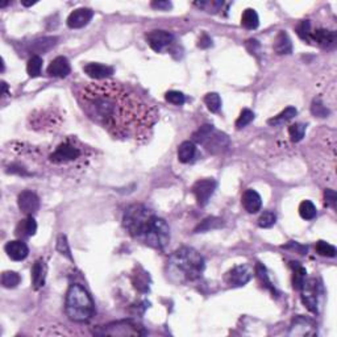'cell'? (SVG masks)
<instances>
[{
  "mask_svg": "<svg viewBox=\"0 0 337 337\" xmlns=\"http://www.w3.org/2000/svg\"><path fill=\"white\" fill-rule=\"evenodd\" d=\"M80 108L90 120L121 140L146 141L158 120L155 107L128 87L97 80L77 88Z\"/></svg>",
  "mask_w": 337,
  "mask_h": 337,
  "instance_id": "6da1fadb",
  "label": "cell"
},
{
  "mask_svg": "<svg viewBox=\"0 0 337 337\" xmlns=\"http://www.w3.org/2000/svg\"><path fill=\"white\" fill-rule=\"evenodd\" d=\"M204 271V260L193 248L183 247L171 254L166 266L167 278L173 283L185 285L200 278Z\"/></svg>",
  "mask_w": 337,
  "mask_h": 337,
  "instance_id": "7a4b0ae2",
  "label": "cell"
},
{
  "mask_svg": "<svg viewBox=\"0 0 337 337\" xmlns=\"http://www.w3.org/2000/svg\"><path fill=\"white\" fill-rule=\"evenodd\" d=\"M95 307L90 294L80 285H71L66 294V314L77 323H84L93 318Z\"/></svg>",
  "mask_w": 337,
  "mask_h": 337,
  "instance_id": "3957f363",
  "label": "cell"
},
{
  "mask_svg": "<svg viewBox=\"0 0 337 337\" xmlns=\"http://www.w3.org/2000/svg\"><path fill=\"white\" fill-rule=\"evenodd\" d=\"M155 218L156 215L148 207L142 204H133L127 208L122 218V224L132 237L142 240Z\"/></svg>",
  "mask_w": 337,
  "mask_h": 337,
  "instance_id": "277c9868",
  "label": "cell"
},
{
  "mask_svg": "<svg viewBox=\"0 0 337 337\" xmlns=\"http://www.w3.org/2000/svg\"><path fill=\"white\" fill-rule=\"evenodd\" d=\"M141 241L155 249H160V251L165 249L170 241V228L167 223L164 219L156 216Z\"/></svg>",
  "mask_w": 337,
  "mask_h": 337,
  "instance_id": "5b68a950",
  "label": "cell"
},
{
  "mask_svg": "<svg viewBox=\"0 0 337 337\" xmlns=\"http://www.w3.org/2000/svg\"><path fill=\"white\" fill-rule=\"evenodd\" d=\"M194 140L198 144L204 145L209 151L216 153V151H222L228 146V137L220 132L215 131L212 126H203L194 133Z\"/></svg>",
  "mask_w": 337,
  "mask_h": 337,
  "instance_id": "8992f818",
  "label": "cell"
},
{
  "mask_svg": "<svg viewBox=\"0 0 337 337\" xmlns=\"http://www.w3.org/2000/svg\"><path fill=\"white\" fill-rule=\"evenodd\" d=\"M97 334H102V336H141L145 334L146 332L144 331V328L141 325L136 324L131 320H122V321H116V323H111L108 325L100 327L99 329L95 331Z\"/></svg>",
  "mask_w": 337,
  "mask_h": 337,
  "instance_id": "52a82bcc",
  "label": "cell"
},
{
  "mask_svg": "<svg viewBox=\"0 0 337 337\" xmlns=\"http://www.w3.org/2000/svg\"><path fill=\"white\" fill-rule=\"evenodd\" d=\"M302 300L305 307L311 312H318V300H319V285L316 280L304 281L302 289Z\"/></svg>",
  "mask_w": 337,
  "mask_h": 337,
  "instance_id": "ba28073f",
  "label": "cell"
},
{
  "mask_svg": "<svg viewBox=\"0 0 337 337\" xmlns=\"http://www.w3.org/2000/svg\"><path fill=\"white\" fill-rule=\"evenodd\" d=\"M216 190V182L211 178H206V179H200L193 186V193L195 195L198 204L199 206H206L208 203L209 198L213 195Z\"/></svg>",
  "mask_w": 337,
  "mask_h": 337,
  "instance_id": "9c48e42d",
  "label": "cell"
},
{
  "mask_svg": "<svg viewBox=\"0 0 337 337\" xmlns=\"http://www.w3.org/2000/svg\"><path fill=\"white\" fill-rule=\"evenodd\" d=\"M80 157V149L77 148L75 145L70 144V142H64L58 146L54 150L50 160L54 164H66V162H71L75 161L77 158Z\"/></svg>",
  "mask_w": 337,
  "mask_h": 337,
  "instance_id": "30bf717a",
  "label": "cell"
},
{
  "mask_svg": "<svg viewBox=\"0 0 337 337\" xmlns=\"http://www.w3.org/2000/svg\"><path fill=\"white\" fill-rule=\"evenodd\" d=\"M252 278V270L247 265H240L233 269H231L228 273L225 274L224 281L227 285L231 287H241L245 286Z\"/></svg>",
  "mask_w": 337,
  "mask_h": 337,
  "instance_id": "8fae6325",
  "label": "cell"
},
{
  "mask_svg": "<svg viewBox=\"0 0 337 337\" xmlns=\"http://www.w3.org/2000/svg\"><path fill=\"white\" fill-rule=\"evenodd\" d=\"M146 41L155 52L160 53L173 42V35L166 30H151L146 35Z\"/></svg>",
  "mask_w": 337,
  "mask_h": 337,
  "instance_id": "7c38bea8",
  "label": "cell"
},
{
  "mask_svg": "<svg viewBox=\"0 0 337 337\" xmlns=\"http://www.w3.org/2000/svg\"><path fill=\"white\" fill-rule=\"evenodd\" d=\"M17 204H19L20 211L28 216H32L33 213L39 211L40 208V199L35 193L25 190L20 194L17 198Z\"/></svg>",
  "mask_w": 337,
  "mask_h": 337,
  "instance_id": "4fadbf2b",
  "label": "cell"
},
{
  "mask_svg": "<svg viewBox=\"0 0 337 337\" xmlns=\"http://www.w3.org/2000/svg\"><path fill=\"white\" fill-rule=\"evenodd\" d=\"M94 16V12L90 8H78L73 11L68 17V25L71 29H79L90 23Z\"/></svg>",
  "mask_w": 337,
  "mask_h": 337,
  "instance_id": "5bb4252c",
  "label": "cell"
},
{
  "mask_svg": "<svg viewBox=\"0 0 337 337\" xmlns=\"http://www.w3.org/2000/svg\"><path fill=\"white\" fill-rule=\"evenodd\" d=\"M316 334V327L312 320L299 316L290 328V336H312Z\"/></svg>",
  "mask_w": 337,
  "mask_h": 337,
  "instance_id": "9a60e30c",
  "label": "cell"
},
{
  "mask_svg": "<svg viewBox=\"0 0 337 337\" xmlns=\"http://www.w3.org/2000/svg\"><path fill=\"white\" fill-rule=\"evenodd\" d=\"M4 249H6L7 256L13 261H23L28 257L29 249L25 242H23L21 240H15L7 242Z\"/></svg>",
  "mask_w": 337,
  "mask_h": 337,
  "instance_id": "2e32d148",
  "label": "cell"
},
{
  "mask_svg": "<svg viewBox=\"0 0 337 337\" xmlns=\"http://www.w3.org/2000/svg\"><path fill=\"white\" fill-rule=\"evenodd\" d=\"M70 62L66 57L54 58L48 66V74L55 78H66L70 74Z\"/></svg>",
  "mask_w": 337,
  "mask_h": 337,
  "instance_id": "e0dca14e",
  "label": "cell"
},
{
  "mask_svg": "<svg viewBox=\"0 0 337 337\" xmlns=\"http://www.w3.org/2000/svg\"><path fill=\"white\" fill-rule=\"evenodd\" d=\"M84 73L95 80H106V78L113 74V69L103 64H87L83 68Z\"/></svg>",
  "mask_w": 337,
  "mask_h": 337,
  "instance_id": "ac0fdd59",
  "label": "cell"
},
{
  "mask_svg": "<svg viewBox=\"0 0 337 337\" xmlns=\"http://www.w3.org/2000/svg\"><path fill=\"white\" fill-rule=\"evenodd\" d=\"M242 206L249 213H256L262 207V199H261L260 194L254 190H247L242 195Z\"/></svg>",
  "mask_w": 337,
  "mask_h": 337,
  "instance_id": "d6986e66",
  "label": "cell"
},
{
  "mask_svg": "<svg viewBox=\"0 0 337 337\" xmlns=\"http://www.w3.org/2000/svg\"><path fill=\"white\" fill-rule=\"evenodd\" d=\"M48 267L44 260H37L32 267V285L36 290L41 289L45 285Z\"/></svg>",
  "mask_w": 337,
  "mask_h": 337,
  "instance_id": "ffe728a7",
  "label": "cell"
},
{
  "mask_svg": "<svg viewBox=\"0 0 337 337\" xmlns=\"http://www.w3.org/2000/svg\"><path fill=\"white\" fill-rule=\"evenodd\" d=\"M36 232H37V223H36V220L32 216H28L26 219L21 220V222L17 224L16 229H15V233H16L17 237L20 238L35 236Z\"/></svg>",
  "mask_w": 337,
  "mask_h": 337,
  "instance_id": "44dd1931",
  "label": "cell"
},
{
  "mask_svg": "<svg viewBox=\"0 0 337 337\" xmlns=\"http://www.w3.org/2000/svg\"><path fill=\"white\" fill-rule=\"evenodd\" d=\"M312 40L323 48H331L336 42V33L328 29H318L312 33Z\"/></svg>",
  "mask_w": 337,
  "mask_h": 337,
  "instance_id": "7402d4cb",
  "label": "cell"
},
{
  "mask_svg": "<svg viewBox=\"0 0 337 337\" xmlns=\"http://www.w3.org/2000/svg\"><path fill=\"white\" fill-rule=\"evenodd\" d=\"M274 52L277 54H290L292 52V44L287 33L280 32L274 41Z\"/></svg>",
  "mask_w": 337,
  "mask_h": 337,
  "instance_id": "603a6c76",
  "label": "cell"
},
{
  "mask_svg": "<svg viewBox=\"0 0 337 337\" xmlns=\"http://www.w3.org/2000/svg\"><path fill=\"white\" fill-rule=\"evenodd\" d=\"M196 155V146L193 141H183L178 148V160L183 164H189Z\"/></svg>",
  "mask_w": 337,
  "mask_h": 337,
  "instance_id": "cb8c5ba5",
  "label": "cell"
},
{
  "mask_svg": "<svg viewBox=\"0 0 337 337\" xmlns=\"http://www.w3.org/2000/svg\"><path fill=\"white\" fill-rule=\"evenodd\" d=\"M57 41V37H42V39L36 40L30 48H32L33 52L36 53H46L52 48H54Z\"/></svg>",
  "mask_w": 337,
  "mask_h": 337,
  "instance_id": "d4e9b609",
  "label": "cell"
},
{
  "mask_svg": "<svg viewBox=\"0 0 337 337\" xmlns=\"http://www.w3.org/2000/svg\"><path fill=\"white\" fill-rule=\"evenodd\" d=\"M241 24H242L244 28L249 29V30L257 28L258 24H260V19H258L257 12L252 10V8L245 10L244 13H242V17H241Z\"/></svg>",
  "mask_w": 337,
  "mask_h": 337,
  "instance_id": "484cf974",
  "label": "cell"
},
{
  "mask_svg": "<svg viewBox=\"0 0 337 337\" xmlns=\"http://www.w3.org/2000/svg\"><path fill=\"white\" fill-rule=\"evenodd\" d=\"M41 69H42V58L40 55H33L30 59L26 64V73H28L29 77L36 78L41 74Z\"/></svg>",
  "mask_w": 337,
  "mask_h": 337,
  "instance_id": "4316f807",
  "label": "cell"
},
{
  "mask_svg": "<svg viewBox=\"0 0 337 337\" xmlns=\"http://www.w3.org/2000/svg\"><path fill=\"white\" fill-rule=\"evenodd\" d=\"M223 227V220L218 218H208L206 220H203L198 227L195 228V233H200V232H207L209 229H218Z\"/></svg>",
  "mask_w": 337,
  "mask_h": 337,
  "instance_id": "83f0119b",
  "label": "cell"
},
{
  "mask_svg": "<svg viewBox=\"0 0 337 337\" xmlns=\"http://www.w3.org/2000/svg\"><path fill=\"white\" fill-rule=\"evenodd\" d=\"M299 215L304 220H312L316 216V207L314 206V203L310 200H304L300 203L299 206Z\"/></svg>",
  "mask_w": 337,
  "mask_h": 337,
  "instance_id": "f1b7e54d",
  "label": "cell"
},
{
  "mask_svg": "<svg viewBox=\"0 0 337 337\" xmlns=\"http://www.w3.org/2000/svg\"><path fill=\"white\" fill-rule=\"evenodd\" d=\"M20 281H21V278L15 271H4L2 274V285L6 289H15L20 283Z\"/></svg>",
  "mask_w": 337,
  "mask_h": 337,
  "instance_id": "f546056e",
  "label": "cell"
},
{
  "mask_svg": "<svg viewBox=\"0 0 337 337\" xmlns=\"http://www.w3.org/2000/svg\"><path fill=\"white\" fill-rule=\"evenodd\" d=\"M296 112H298V111H296L295 107H287V108H286L285 111H282L280 115H277L275 117L270 119L269 124H274V126H277V124H282V122L285 121H289V120H291L292 117L296 115Z\"/></svg>",
  "mask_w": 337,
  "mask_h": 337,
  "instance_id": "4dcf8cb0",
  "label": "cell"
},
{
  "mask_svg": "<svg viewBox=\"0 0 337 337\" xmlns=\"http://www.w3.org/2000/svg\"><path fill=\"white\" fill-rule=\"evenodd\" d=\"M296 265L294 266L292 265V267H294V275H292V286H294V289L295 290H300L302 289L303 283H304L305 281V269L304 267H302L300 265H298V262H295Z\"/></svg>",
  "mask_w": 337,
  "mask_h": 337,
  "instance_id": "1f68e13d",
  "label": "cell"
},
{
  "mask_svg": "<svg viewBox=\"0 0 337 337\" xmlns=\"http://www.w3.org/2000/svg\"><path fill=\"white\" fill-rule=\"evenodd\" d=\"M315 249H316L318 254H320L323 257H336V248L333 245L325 242V241H318L316 245H315Z\"/></svg>",
  "mask_w": 337,
  "mask_h": 337,
  "instance_id": "d6a6232c",
  "label": "cell"
},
{
  "mask_svg": "<svg viewBox=\"0 0 337 337\" xmlns=\"http://www.w3.org/2000/svg\"><path fill=\"white\" fill-rule=\"evenodd\" d=\"M204 103H206V106L208 107L211 112H218L222 107V99L219 97V94L209 93L204 97Z\"/></svg>",
  "mask_w": 337,
  "mask_h": 337,
  "instance_id": "836d02e7",
  "label": "cell"
},
{
  "mask_svg": "<svg viewBox=\"0 0 337 337\" xmlns=\"http://www.w3.org/2000/svg\"><path fill=\"white\" fill-rule=\"evenodd\" d=\"M305 133V126L303 124H292L289 128V135L291 137V141L299 142L302 141Z\"/></svg>",
  "mask_w": 337,
  "mask_h": 337,
  "instance_id": "e575fe53",
  "label": "cell"
},
{
  "mask_svg": "<svg viewBox=\"0 0 337 337\" xmlns=\"http://www.w3.org/2000/svg\"><path fill=\"white\" fill-rule=\"evenodd\" d=\"M254 120V113L252 112L251 109H242V112L240 113L238 119L236 120V128L241 129L247 127L248 124H251Z\"/></svg>",
  "mask_w": 337,
  "mask_h": 337,
  "instance_id": "d590c367",
  "label": "cell"
},
{
  "mask_svg": "<svg viewBox=\"0 0 337 337\" xmlns=\"http://www.w3.org/2000/svg\"><path fill=\"white\" fill-rule=\"evenodd\" d=\"M133 282H135V286L140 290V291L142 292L149 291V277L145 271H142L141 274L138 273L135 274V277H133Z\"/></svg>",
  "mask_w": 337,
  "mask_h": 337,
  "instance_id": "8d00e7d4",
  "label": "cell"
},
{
  "mask_svg": "<svg viewBox=\"0 0 337 337\" xmlns=\"http://www.w3.org/2000/svg\"><path fill=\"white\" fill-rule=\"evenodd\" d=\"M277 222V216L274 212L271 211H266L263 212L262 215L260 216L258 219V225H260L261 228H270V227H273Z\"/></svg>",
  "mask_w": 337,
  "mask_h": 337,
  "instance_id": "74e56055",
  "label": "cell"
},
{
  "mask_svg": "<svg viewBox=\"0 0 337 337\" xmlns=\"http://www.w3.org/2000/svg\"><path fill=\"white\" fill-rule=\"evenodd\" d=\"M57 249H58V252L62 254V256H65V257H68L69 260L73 261V256H71L70 247H69L68 238H66V236H65V234H61V236L58 237Z\"/></svg>",
  "mask_w": 337,
  "mask_h": 337,
  "instance_id": "f35d334b",
  "label": "cell"
},
{
  "mask_svg": "<svg viewBox=\"0 0 337 337\" xmlns=\"http://www.w3.org/2000/svg\"><path fill=\"white\" fill-rule=\"evenodd\" d=\"M256 273H257V275H258V278L261 280V282L265 285V287H267V289H269L271 292H275V289H274V286L271 285V282H270L269 277H267V273H266V269H265L263 265L257 263V266H256Z\"/></svg>",
  "mask_w": 337,
  "mask_h": 337,
  "instance_id": "ab89813d",
  "label": "cell"
},
{
  "mask_svg": "<svg viewBox=\"0 0 337 337\" xmlns=\"http://www.w3.org/2000/svg\"><path fill=\"white\" fill-rule=\"evenodd\" d=\"M165 99H166V102H169V103L174 104V106H182V104L186 102L185 95H183L182 93H179V91H169V93H166V95H165Z\"/></svg>",
  "mask_w": 337,
  "mask_h": 337,
  "instance_id": "60d3db41",
  "label": "cell"
},
{
  "mask_svg": "<svg viewBox=\"0 0 337 337\" xmlns=\"http://www.w3.org/2000/svg\"><path fill=\"white\" fill-rule=\"evenodd\" d=\"M311 112L318 117H327L329 115V111H328L327 107L321 103L320 100H314L311 106Z\"/></svg>",
  "mask_w": 337,
  "mask_h": 337,
  "instance_id": "b9f144b4",
  "label": "cell"
},
{
  "mask_svg": "<svg viewBox=\"0 0 337 337\" xmlns=\"http://www.w3.org/2000/svg\"><path fill=\"white\" fill-rule=\"evenodd\" d=\"M296 32L302 40H310V37H311V24H310L309 20H304L299 24Z\"/></svg>",
  "mask_w": 337,
  "mask_h": 337,
  "instance_id": "7bdbcfd3",
  "label": "cell"
},
{
  "mask_svg": "<svg viewBox=\"0 0 337 337\" xmlns=\"http://www.w3.org/2000/svg\"><path fill=\"white\" fill-rule=\"evenodd\" d=\"M324 199H325V204H327V206L332 207V208H334V207H336L337 195H336V193H334L333 190H327V191H325Z\"/></svg>",
  "mask_w": 337,
  "mask_h": 337,
  "instance_id": "ee69618b",
  "label": "cell"
},
{
  "mask_svg": "<svg viewBox=\"0 0 337 337\" xmlns=\"http://www.w3.org/2000/svg\"><path fill=\"white\" fill-rule=\"evenodd\" d=\"M198 46L202 49H207V48H209V46H212L211 37H209L208 35H206V33H203V35L200 36L199 42H198Z\"/></svg>",
  "mask_w": 337,
  "mask_h": 337,
  "instance_id": "f6af8a7d",
  "label": "cell"
},
{
  "mask_svg": "<svg viewBox=\"0 0 337 337\" xmlns=\"http://www.w3.org/2000/svg\"><path fill=\"white\" fill-rule=\"evenodd\" d=\"M151 7L156 8V10L167 11L171 8V3L170 2H166V0H160V2H153V3H151Z\"/></svg>",
  "mask_w": 337,
  "mask_h": 337,
  "instance_id": "bcb514c9",
  "label": "cell"
},
{
  "mask_svg": "<svg viewBox=\"0 0 337 337\" xmlns=\"http://www.w3.org/2000/svg\"><path fill=\"white\" fill-rule=\"evenodd\" d=\"M2 87H3V91H2V94H3V95H6L7 91H8V86H7L6 82H2Z\"/></svg>",
  "mask_w": 337,
  "mask_h": 337,
  "instance_id": "7dc6e473",
  "label": "cell"
},
{
  "mask_svg": "<svg viewBox=\"0 0 337 337\" xmlns=\"http://www.w3.org/2000/svg\"><path fill=\"white\" fill-rule=\"evenodd\" d=\"M36 3H37V2H23V6L30 7V6H33V4H36Z\"/></svg>",
  "mask_w": 337,
  "mask_h": 337,
  "instance_id": "c3c4849f",
  "label": "cell"
}]
</instances>
